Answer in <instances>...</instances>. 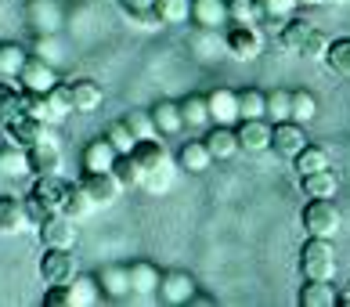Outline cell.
Returning a JSON list of instances; mask_svg holds the SVG:
<instances>
[{"label":"cell","instance_id":"8fae6325","mask_svg":"<svg viewBox=\"0 0 350 307\" xmlns=\"http://www.w3.org/2000/svg\"><path fill=\"white\" fill-rule=\"evenodd\" d=\"M25 166H29V177L33 174H58L62 170V145L51 134H44L40 142H33L25 148Z\"/></svg>","mask_w":350,"mask_h":307},{"label":"cell","instance_id":"d6a6232c","mask_svg":"<svg viewBox=\"0 0 350 307\" xmlns=\"http://www.w3.org/2000/svg\"><path fill=\"white\" fill-rule=\"evenodd\" d=\"M25 58H29V51L15 40H0V80H15L18 69L25 66Z\"/></svg>","mask_w":350,"mask_h":307},{"label":"cell","instance_id":"ab89813d","mask_svg":"<svg viewBox=\"0 0 350 307\" xmlns=\"http://www.w3.org/2000/svg\"><path fill=\"white\" fill-rule=\"evenodd\" d=\"M22 116V87L11 80H0V123Z\"/></svg>","mask_w":350,"mask_h":307},{"label":"cell","instance_id":"d4e9b609","mask_svg":"<svg viewBox=\"0 0 350 307\" xmlns=\"http://www.w3.org/2000/svg\"><path fill=\"white\" fill-rule=\"evenodd\" d=\"M213 166V156H210V148H206L202 142H185L177 152V170H185V174H206Z\"/></svg>","mask_w":350,"mask_h":307},{"label":"cell","instance_id":"7402d4cb","mask_svg":"<svg viewBox=\"0 0 350 307\" xmlns=\"http://www.w3.org/2000/svg\"><path fill=\"white\" fill-rule=\"evenodd\" d=\"M159 293H163V304H188L196 297V282H191L188 271H170L159 278Z\"/></svg>","mask_w":350,"mask_h":307},{"label":"cell","instance_id":"816d5d0a","mask_svg":"<svg viewBox=\"0 0 350 307\" xmlns=\"http://www.w3.org/2000/svg\"><path fill=\"white\" fill-rule=\"evenodd\" d=\"M0 15H4V8H0Z\"/></svg>","mask_w":350,"mask_h":307},{"label":"cell","instance_id":"6da1fadb","mask_svg":"<svg viewBox=\"0 0 350 307\" xmlns=\"http://www.w3.org/2000/svg\"><path fill=\"white\" fill-rule=\"evenodd\" d=\"M282 51H289V55H300V58H310V62H321L325 58V47H329V36L318 33L314 25H310L307 18H285L282 29L275 33Z\"/></svg>","mask_w":350,"mask_h":307},{"label":"cell","instance_id":"d6986e66","mask_svg":"<svg viewBox=\"0 0 350 307\" xmlns=\"http://www.w3.org/2000/svg\"><path fill=\"white\" fill-rule=\"evenodd\" d=\"M188 22H196L206 33L228 25V0H191V18Z\"/></svg>","mask_w":350,"mask_h":307},{"label":"cell","instance_id":"836d02e7","mask_svg":"<svg viewBox=\"0 0 350 307\" xmlns=\"http://www.w3.org/2000/svg\"><path fill=\"white\" fill-rule=\"evenodd\" d=\"M123 8V15L131 18L141 29H159V18H155V0H116Z\"/></svg>","mask_w":350,"mask_h":307},{"label":"cell","instance_id":"1f68e13d","mask_svg":"<svg viewBox=\"0 0 350 307\" xmlns=\"http://www.w3.org/2000/svg\"><path fill=\"white\" fill-rule=\"evenodd\" d=\"M112 177H116V181H120V188L126 191V188H141V181H145V170L134 163L131 152H120V156L112 159Z\"/></svg>","mask_w":350,"mask_h":307},{"label":"cell","instance_id":"9a60e30c","mask_svg":"<svg viewBox=\"0 0 350 307\" xmlns=\"http://www.w3.org/2000/svg\"><path fill=\"white\" fill-rule=\"evenodd\" d=\"M206 112H210V123L220 126H235L239 123V98L231 87H217L213 94H206Z\"/></svg>","mask_w":350,"mask_h":307},{"label":"cell","instance_id":"3957f363","mask_svg":"<svg viewBox=\"0 0 350 307\" xmlns=\"http://www.w3.org/2000/svg\"><path fill=\"white\" fill-rule=\"evenodd\" d=\"M300 275L332 282V275H336V246H332V239L307 235V242L300 246Z\"/></svg>","mask_w":350,"mask_h":307},{"label":"cell","instance_id":"4316f807","mask_svg":"<svg viewBox=\"0 0 350 307\" xmlns=\"http://www.w3.org/2000/svg\"><path fill=\"white\" fill-rule=\"evenodd\" d=\"M296 304L300 307H332L336 304V289L329 282H321V278H304Z\"/></svg>","mask_w":350,"mask_h":307},{"label":"cell","instance_id":"4dcf8cb0","mask_svg":"<svg viewBox=\"0 0 350 307\" xmlns=\"http://www.w3.org/2000/svg\"><path fill=\"white\" fill-rule=\"evenodd\" d=\"M180 109V123H185V131L191 126V131H202V126H210V112H206V98L199 94H188L177 101Z\"/></svg>","mask_w":350,"mask_h":307},{"label":"cell","instance_id":"ffe728a7","mask_svg":"<svg viewBox=\"0 0 350 307\" xmlns=\"http://www.w3.org/2000/svg\"><path fill=\"white\" fill-rule=\"evenodd\" d=\"M148 116H152V126H155V134H159V137H177L180 131H185V123H180V109H177V101H170V98L155 101V105L148 109Z\"/></svg>","mask_w":350,"mask_h":307},{"label":"cell","instance_id":"ac0fdd59","mask_svg":"<svg viewBox=\"0 0 350 307\" xmlns=\"http://www.w3.org/2000/svg\"><path fill=\"white\" fill-rule=\"evenodd\" d=\"M159 278L163 275L152 261H134L126 267V282H131L134 297H155V293H159Z\"/></svg>","mask_w":350,"mask_h":307},{"label":"cell","instance_id":"bcb514c9","mask_svg":"<svg viewBox=\"0 0 350 307\" xmlns=\"http://www.w3.org/2000/svg\"><path fill=\"white\" fill-rule=\"evenodd\" d=\"M105 137L112 142L116 152H131V148H134V134L123 126V120H120V123H109V126H105Z\"/></svg>","mask_w":350,"mask_h":307},{"label":"cell","instance_id":"7a4b0ae2","mask_svg":"<svg viewBox=\"0 0 350 307\" xmlns=\"http://www.w3.org/2000/svg\"><path fill=\"white\" fill-rule=\"evenodd\" d=\"M66 188H69V181H62V174H33V188H29V196H25L29 224L44 221L47 213H62Z\"/></svg>","mask_w":350,"mask_h":307},{"label":"cell","instance_id":"f546056e","mask_svg":"<svg viewBox=\"0 0 350 307\" xmlns=\"http://www.w3.org/2000/svg\"><path fill=\"white\" fill-rule=\"evenodd\" d=\"M69 307H90L101 300V289H98V278H87V275H72L69 278Z\"/></svg>","mask_w":350,"mask_h":307},{"label":"cell","instance_id":"7dc6e473","mask_svg":"<svg viewBox=\"0 0 350 307\" xmlns=\"http://www.w3.org/2000/svg\"><path fill=\"white\" fill-rule=\"evenodd\" d=\"M141 185H145L148 191H166V188L174 185V166H170V163H163L159 170L145 174V181H141Z\"/></svg>","mask_w":350,"mask_h":307},{"label":"cell","instance_id":"74e56055","mask_svg":"<svg viewBox=\"0 0 350 307\" xmlns=\"http://www.w3.org/2000/svg\"><path fill=\"white\" fill-rule=\"evenodd\" d=\"M314 116H318V98L310 91H289V120L307 126Z\"/></svg>","mask_w":350,"mask_h":307},{"label":"cell","instance_id":"d590c367","mask_svg":"<svg viewBox=\"0 0 350 307\" xmlns=\"http://www.w3.org/2000/svg\"><path fill=\"white\" fill-rule=\"evenodd\" d=\"M325 66L336 72V76H347L350 80V36H340V40H329L325 47Z\"/></svg>","mask_w":350,"mask_h":307},{"label":"cell","instance_id":"ee69618b","mask_svg":"<svg viewBox=\"0 0 350 307\" xmlns=\"http://www.w3.org/2000/svg\"><path fill=\"white\" fill-rule=\"evenodd\" d=\"M228 22L260 25V8H256V0H228Z\"/></svg>","mask_w":350,"mask_h":307},{"label":"cell","instance_id":"cb8c5ba5","mask_svg":"<svg viewBox=\"0 0 350 307\" xmlns=\"http://www.w3.org/2000/svg\"><path fill=\"white\" fill-rule=\"evenodd\" d=\"M202 145L210 148V156H213V159H231V156H239L235 126H220V123H213V131L202 137Z\"/></svg>","mask_w":350,"mask_h":307},{"label":"cell","instance_id":"30bf717a","mask_svg":"<svg viewBox=\"0 0 350 307\" xmlns=\"http://www.w3.org/2000/svg\"><path fill=\"white\" fill-rule=\"evenodd\" d=\"M304 145H307L304 123H296V120H278V123H271V148H267V152H275L278 159H293Z\"/></svg>","mask_w":350,"mask_h":307},{"label":"cell","instance_id":"52a82bcc","mask_svg":"<svg viewBox=\"0 0 350 307\" xmlns=\"http://www.w3.org/2000/svg\"><path fill=\"white\" fill-rule=\"evenodd\" d=\"M58 91L62 98L69 101L72 112H94L101 101H105V91H101L98 80L90 76H72V80H58Z\"/></svg>","mask_w":350,"mask_h":307},{"label":"cell","instance_id":"5b68a950","mask_svg":"<svg viewBox=\"0 0 350 307\" xmlns=\"http://www.w3.org/2000/svg\"><path fill=\"white\" fill-rule=\"evenodd\" d=\"M300 221H304V232L307 235L332 239L343 228V213H340V206H336L332 196H329V199H310L307 206H304V213H300Z\"/></svg>","mask_w":350,"mask_h":307},{"label":"cell","instance_id":"4fadbf2b","mask_svg":"<svg viewBox=\"0 0 350 307\" xmlns=\"http://www.w3.org/2000/svg\"><path fill=\"white\" fill-rule=\"evenodd\" d=\"M235 137H239V152L245 156H260L271 148V120H239L235 123Z\"/></svg>","mask_w":350,"mask_h":307},{"label":"cell","instance_id":"f6af8a7d","mask_svg":"<svg viewBox=\"0 0 350 307\" xmlns=\"http://www.w3.org/2000/svg\"><path fill=\"white\" fill-rule=\"evenodd\" d=\"M123 126H126V131L134 134V142H137V137H152V134H155V126H152V116H148V112H141V109L126 112V116H123Z\"/></svg>","mask_w":350,"mask_h":307},{"label":"cell","instance_id":"277c9868","mask_svg":"<svg viewBox=\"0 0 350 307\" xmlns=\"http://www.w3.org/2000/svg\"><path fill=\"white\" fill-rule=\"evenodd\" d=\"M22 112L25 116H33V120H40V123H47V126H55V123H62L69 116V101L62 98V91L58 87H51V91H22Z\"/></svg>","mask_w":350,"mask_h":307},{"label":"cell","instance_id":"f907efd6","mask_svg":"<svg viewBox=\"0 0 350 307\" xmlns=\"http://www.w3.org/2000/svg\"><path fill=\"white\" fill-rule=\"evenodd\" d=\"M325 4H350V0H325Z\"/></svg>","mask_w":350,"mask_h":307},{"label":"cell","instance_id":"b9f144b4","mask_svg":"<svg viewBox=\"0 0 350 307\" xmlns=\"http://www.w3.org/2000/svg\"><path fill=\"white\" fill-rule=\"evenodd\" d=\"M0 174L4 177H29V166H25V148L8 145L0 152Z\"/></svg>","mask_w":350,"mask_h":307},{"label":"cell","instance_id":"8d00e7d4","mask_svg":"<svg viewBox=\"0 0 350 307\" xmlns=\"http://www.w3.org/2000/svg\"><path fill=\"white\" fill-rule=\"evenodd\" d=\"M293 166H296V174H314V170H325V166H329V152L321 148V145H304V148L293 156Z\"/></svg>","mask_w":350,"mask_h":307},{"label":"cell","instance_id":"484cf974","mask_svg":"<svg viewBox=\"0 0 350 307\" xmlns=\"http://www.w3.org/2000/svg\"><path fill=\"white\" fill-rule=\"evenodd\" d=\"M256 8H260V25H267V33H278L285 18L296 15V0H256Z\"/></svg>","mask_w":350,"mask_h":307},{"label":"cell","instance_id":"9c48e42d","mask_svg":"<svg viewBox=\"0 0 350 307\" xmlns=\"http://www.w3.org/2000/svg\"><path fill=\"white\" fill-rule=\"evenodd\" d=\"M80 188L87 191V199L94 202V210L98 206H112V202L123 196V188L112 177V170H83L80 174Z\"/></svg>","mask_w":350,"mask_h":307},{"label":"cell","instance_id":"e575fe53","mask_svg":"<svg viewBox=\"0 0 350 307\" xmlns=\"http://www.w3.org/2000/svg\"><path fill=\"white\" fill-rule=\"evenodd\" d=\"M159 25H185L191 18V0H155Z\"/></svg>","mask_w":350,"mask_h":307},{"label":"cell","instance_id":"60d3db41","mask_svg":"<svg viewBox=\"0 0 350 307\" xmlns=\"http://www.w3.org/2000/svg\"><path fill=\"white\" fill-rule=\"evenodd\" d=\"M235 98H239V120H260L264 116V91L245 87V91H235Z\"/></svg>","mask_w":350,"mask_h":307},{"label":"cell","instance_id":"7bdbcfd3","mask_svg":"<svg viewBox=\"0 0 350 307\" xmlns=\"http://www.w3.org/2000/svg\"><path fill=\"white\" fill-rule=\"evenodd\" d=\"M264 120H271V123L289 120V91H271V94H264Z\"/></svg>","mask_w":350,"mask_h":307},{"label":"cell","instance_id":"ba28073f","mask_svg":"<svg viewBox=\"0 0 350 307\" xmlns=\"http://www.w3.org/2000/svg\"><path fill=\"white\" fill-rule=\"evenodd\" d=\"M40 271V282L44 286H58V282H69L76 275V257L72 250H58V246H44V257L36 264Z\"/></svg>","mask_w":350,"mask_h":307},{"label":"cell","instance_id":"44dd1931","mask_svg":"<svg viewBox=\"0 0 350 307\" xmlns=\"http://www.w3.org/2000/svg\"><path fill=\"white\" fill-rule=\"evenodd\" d=\"M29 224V213H25V199L18 196H0V235H18Z\"/></svg>","mask_w":350,"mask_h":307},{"label":"cell","instance_id":"681fc988","mask_svg":"<svg viewBox=\"0 0 350 307\" xmlns=\"http://www.w3.org/2000/svg\"><path fill=\"white\" fill-rule=\"evenodd\" d=\"M300 8H318V4H325V0H296Z\"/></svg>","mask_w":350,"mask_h":307},{"label":"cell","instance_id":"8992f818","mask_svg":"<svg viewBox=\"0 0 350 307\" xmlns=\"http://www.w3.org/2000/svg\"><path fill=\"white\" fill-rule=\"evenodd\" d=\"M224 47L235 62H256L264 55V29L253 22H231V29L224 36Z\"/></svg>","mask_w":350,"mask_h":307},{"label":"cell","instance_id":"603a6c76","mask_svg":"<svg viewBox=\"0 0 350 307\" xmlns=\"http://www.w3.org/2000/svg\"><path fill=\"white\" fill-rule=\"evenodd\" d=\"M336 188H340V177L332 174V166L314 170V174H300V191L307 199H329L336 196Z\"/></svg>","mask_w":350,"mask_h":307},{"label":"cell","instance_id":"2e32d148","mask_svg":"<svg viewBox=\"0 0 350 307\" xmlns=\"http://www.w3.org/2000/svg\"><path fill=\"white\" fill-rule=\"evenodd\" d=\"M131 156H134V163H137L145 174L159 170L163 163H170V152H166V142H163L159 134H152V137H137L134 148H131Z\"/></svg>","mask_w":350,"mask_h":307},{"label":"cell","instance_id":"83f0119b","mask_svg":"<svg viewBox=\"0 0 350 307\" xmlns=\"http://www.w3.org/2000/svg\"><path fill=\"white\" fill-rule=\"evenodd\" d=\"M120 156V152L112 148V142L105 134L98 137V142H90L83 148V170H112V159Z\"/></svg>","mask_w":350,"mask_h":307},{"label":"cell","instance_id":"f1b7e54d","mask_svg":"<svg viewBox=\"0 0 350 307\" xmlns=\"http://www.w3.org/2000/svg\"><path fill=\"white\" fill-rule=\"evenodd\" d=\"M90 210H94V202L87 199V191L80 188V181H69V188H66V199H62V217H69V221L80 224Z\"/></svg>","mask_w":350,"mask_h":307},{"label":"cell","instance_id":"f35d334b","mask_svg":"<svg viewBox=\"0 0 350 307\" xmlns=\"http://www.w3.org/2000/svg\"><path fill=\"white\" fill-rule=\"evenodd\" d=\"M98 289L105 293V297L120 300L131 293V282H126V267H105V271L98 275Z\"/></svg>","mask_w":350,"mask_h":307},{"label":"cell","instance_id":"e0dca14e","mask_svg":"<svg viewBox=\"0 0 350 307\" xmlns=\"http://www.w3.org/2000/svg\"><path fill=\"white\" fill-rule=\"evenodd\" d=\"M0 126H4V134H8V145H15V148H29L33 142H40L47 134V123L25 116V112L15 120H8V123H0Z\"/></svg>","mask_w":350,"mask_h":307},{"label":"cell","instance_id":"5bb4252c","mask_svg":"<svg viewBox=\"0 0 350 307\" xmlns=\"http://www.w3.org/2000/svg\"><path fill=\"white\" fill-rule=\"evenodd\" d=\"M15 80H18L22 91H40L44 94V91H51V87H58V72L51 69L44 58H25V66L18 69Z\"/></svg>","mask_w":350,"mask_h":307},{"label":"cell","instance_id":"7c38bea8","mask_svg":"<svg viewBox=\"0 0 350 307\" xmlns=\"http://www.w3.org/2000/svg\"><path fill=\"white\" fill-rule=\"evenodd\" d=\"M36 235H40V246L72 250L76 246V221H69L62 213H47L44 221H36Z\"/></svg>","mask_w":350,"mask_h":307},{"label":"cell","instance_id":"c3c4849f","mask_svg":"<svg viewBox=\"0 0 350 307\" xmlns=\"http://www.w3.org/2000/svg\"><path fill=\"white\" fill-rule=\"evenodd\" d=\"M332 307H350V289H340L336 293V304Z\"/></svg>","mask_w":350,"mask_h":307}]
</instances>
